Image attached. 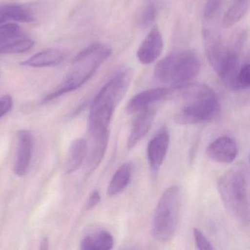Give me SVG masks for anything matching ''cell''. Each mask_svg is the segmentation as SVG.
<instances>
[{"mask_svg": "<svg viewBox=\"0 0 250 250\" xmlns=\"http://www.w3.org/2000/svg\"><path fill=\"white\" fill-rule=\"evenodd\" d=\"M170 96H175L178 99V108L174 120L179 125L209 122L220 115L221 106L217 96L209 86L203 83H190L171 88Z\"/></svg>", "mask_w": 250, "mask_h": 250, "instance_id": "1", "label": "cell"}, {"mask_svg": "<svg viewBox=\"0 0 250 250\" xmlns=\"http://www.w3.org/2000/svg\"><path fill=\"white\" fill-rule=\"evenodd\" d=\"M112 54L110 47L104 43L89 45L74 58L62 83L43 99L48 102L84 85Z\"/></svg>", "mask_w": 250, "mask_h": 250, "instance_id": "2", "label": "cell"}, {"mask_svg": "<svg viewBox=\"0 0 250 250\" xmlns=\"http://www.w3.org/2000/svg\"><path fill=\"white\" fill-rule=\"evenodd\" d=\"M249 169L240 163L231 168L218 181V191L225 208L244 226L250 222Z\"/></svg>", "mask_w": 250, "mask_h": 250, "instance_id": "3", "label": "cell"}, {"mask_svg": "<svg viewBox=\"0 0 250 250\" xmlns=\"http://www.w3.org/2000/svg\"><path fill=\"white\" fill-rule=\"evenodd\" d=\"M132 78V71L125 69L112 77L102 87L90 106L89 130L109 129L115 109L126 94Z\"/></svg>", "mask_w": 250, "mask_h": 250, "instance_id": "4", "label": "cell"}, {"mask_svg": "<svg viewBox=\"0 0 250 250\" xmlns=\"http://www.w3.org/2000/svg\"><path fill=\"white\" fill-rule=\"evenodd\" d=\"M201 62L191 50L174 52L161 60L154 68L157 81L176 88L190 83L200 72Z\"/></svg>", "mask_w": 250, "mask_h": 250, "instance_id": "5", "label": "cell"}, {"mask_svg": "<svg viewBox=\"0 0 250 250\" xmlns=\"http://www.w3.org/2000/svg\"><path fill=\"white\" fill-rule=\"evenodd\" d=\"M181 206L179 187L172 186L167 188L158 203L152 225L153 237L159 243L166 244L175 236L179 223Z\"/></svg>", "mask_w": 250, "mask_h": 250, "instance_id": "6", "label": "cell"}, {"mask_svg": "<svg viewBox=\"0 0 250 250\" xmlns=\"http://www.w3.org/2000/svg\"><path fill=\"white\" fill-rule=\"evenodd\" d=\"M34 46V41L28 37L17 23L0 25V55L24 53Z\"/></svg>", "mask_w": 250, "mask_h": 250, "instance_id": "7", "label": "cell"}, {"mask_svg": "<svg viewBox=\"0 0 250 250\" xmlns=\"http://www.w3.org/2000/svg\"><path fill=\"white\" fill-rule=\"evenodd\" d=\"M163 49V37L159 29L153 27L139 46L137 59L143 65H150L159 59Z\"/></svg>", "mask_w": 250, "mask_h": 250, "instance_id": "8", "label": "cell"}, {"mask_svg": "<svg viewBox=\"0 0 250 250\" xmlns=\"http://www.w3.org/2000/svg\"><path fill=\"white\" fill-rule=\"evenodd\" d=\"M169 145V134L167 128L163 127L149 142L147 159L149 165L156 172L162 166L167 153Z\"/></svg>", "mask_w": 250, "mask_h": 250, "instance_id": "9", "label": "cell"}, {"mask_svg": "<svg viewBox=\"0 0 250 250\" xmlns=\"http://www.w3.org/2000/svg\"><path fill=\"white\" fill-rule=\"evenodd\" d=\"M207 156L219 163H231L238 154V146L233 139L228 136L218 137L206 149Z\"/></svg>", "mask_w": 250, "mask_h": 250, "instance_id": "10", "label": "cell"}, {"mask_svg": "<svg viewBox=\"0 0 250 250\" xmlns=\"http://www.w3.org/2000/svg\"><path fill=\"white\" fill-rule=\"evenodd\" d=\"M17 141L14 172L18 176H23L28 171L31 162L33 149V135L27 130H21L19 131Z\"/></svg>", "mask_w": 250, "mask_h": 250, "instance_id": "11", "label": "cell"}, {"mask_svg": "<svg viewBox=\"0 0 250 250\" xmlns=\"http://www.w3.org/2000/svg\"><path fill=\"white\" fill-rule=\"evenodd\" d=\"M90 147L86 157L85 171L87 175L93 173L102 163L109 140V131L90 134Z\"/></svg>", "mask_w": 250, "mask_h": 250, "instance_id": "12", "label": "cell"}, {"mask_svg": "<svg viewBox=\"0 0 250 250\" xmlns=\"http://www.w3.org/2000/svg\"><path fill=\"white\" fill-rule=\"evenodd\" d=\"M171 88L167 87H158L144 90L130 99L125 109L129 114L141 112L150 107L153 104L169 98Z\"/></svg>", "mask_w": 250, "mask_h": 250, "instance_id": "13", "label": "cell"}, {"mask_svg": "<svg viewBox=\"0 0 250 250\" xmlns=\"http://www.w3.org/2000/svg\"><path fill=\"white\" fill-rule=\"evenodd\" d=\"M155 117L156 109L151 106L140 112V114L136 117L131 127V132L127 142L128 149L134 148L147 135L153 125Z\"/></svg>", "mask_w": 250, "mask_h": 250, "instance_id": "14", "label": "cell"}, {"mask_svg": "<svg viewBox=\"0 0 250 250\" xmlns=\"http://www.w3.org/2000/svg\"><path fill=\"white\" fill-rule=\"evenodd\" d=\"M36 20L30 7L21 4H0V25L5 23L32 22Z\"/></svg>", "mask_w": 250, "mask_h": 250, "instance_id": "15", "label": "cell"}, {"mask_svg": "<svg viewBox=\"0 0 250 250\" xmlns=\"http://www.w3.org/2000/svg\"><path fill=\"white\" fill-rule=\"evenodd\" d=\"M65 56V52L61 49L50 48L38 52L25 61L21 62V65L33 68L55 66L64 61Z\"/></svg>", "mask_w": 250, "mask_h": 250, "instance_id": "16", "label": "cell"}, {"mask_svg": "<svg viewBox=\"0 0 250 250\" xmlns=\"http://www.w3.org/2000/svg\"><path fill=\"white\" fill-rule=\"evenodd\" d=\"M88 145L84 139H79L71 144L67 155L65 169L67 173L78 169L87 157Z\"/></svg>", "mask_w": 250, "mask_h": 250, "instance_id": "17", "label": "cell"}, {"mask_svg": "<svg viewBox=\"0 0 250 250\" xmlns=\"http://www.w3.org/2000/svg\"><path fill=\"white\" fill-rule=\"evenodd\" d=\"M132 175V166L130 163H125L118 168L109 182L107 194L109 197L118 195L125 190L131 181Z\"/></svg>", "mask_w": 250, "mask_h": 250, "instance_id": "18", "label": "cell"}, {"mask_svg": "<svg viewBox=\"0 0 250 250\" xmlns=\"http://www.w3.org/2000/svg\"><path fill=\"white\" fill-rule=\"evenodd\" d=\"M114 238L110 232L106 230L96 232L83 239L81 249L84 250H109L113 248Z\"/></svg>", "mask_w": 250, "mask_h": 250, "instance_id": "19", "label": "cell"}, {"mask_svg": "<svg viewBox=\"0 0 250 250\" xmlns=\"http://www.w3.org/2000/svg\"><path fill=\"white\" fill-rule=\"evenodd\" d=\"M250 8V0H235L229 7L222 20V24L226 28L232 27L244 17Z\"/></svg>", "mask_w": 250, "mask_h": 250, "instance_id": "20", "label": "cell"}, {"mask_svg": "<svg viewBox=\"0 0 250 250\" xmlns=\"http://www.w3.org/2000/svg\"><path fill=\"white\" fill-rule=\"evenodd\" d=\"M250 85V64L246 63L240 68L234 83L233 90L248 89Z\"/></svg>", "mask_w": 250, "mask_h": 250, "instance_id": "21", "label": "cell"}, {"mask_svg": "<svg viewBox=\"0 0 250 250\" xmlns=\"http://www.w3.org/2000/svg\"><path fill=\"white\" fill-rule=\"evenodd\" d=\"M156 15H157V10L154 4L149 3L143 9L139 20V24L143 27H148L155 21Z\"/></svg>", "mask_w": 250, "mask_h": 250, "instance_id": "22", "label": "cell"}, {"mask_svg": "<svg viewBox=\"0 0 250 250\" xmlns=\"http://www.w3.org/2000/svg\"><path fill=\"white\" fill-rule=\"evenodd\" d=\"M222 0H208L204 11V18L207 21H213L219 15Z\"/></svg>", "mask_w": 250, "mask_h": 250, "instance_id": "23", "label": "cell"}, {"mask_svg": "<svg viewBox=\"0 0 250 250\" xmlns=\"http://www.w3.org/2000/svg\"><path fill=\"white\" fill-rule=\"evenodd\" d=\"M194 238L195 241L196 246L199 250H213L211 243L208 240L206 235L197 228H194Z\"/></svg>", "mask_w": 250, "mask_h": 250, "instance_id": "24", "label": "cell"}, {"mask_svg": "<svg viewBox=\"0 0 250 250\" xmlns=\"http://www.w3.org/2000/svg\"><path fill=\"white\" fill-rule=\"evenodd\" d=\"M13 106V99L11 96L6 95L0 99V118L8 113Z\"/></svg>", "mask_w": 250, "mask_h": 250, "instance_id": "25", "label": "cell"}, {"mask_svg": "<svg viewBox=\"0 0 250 250\" xmlns=\"http://www.w3.org/2000/svg\"><path fill=\"white\" fill-rule=\"evenodd\" d=\"M101 195L99 194V191H93V192L90 194L88 200H87V203H86V208L88 210H91V209L94 208L99 203H100Z\"/></svg>", "mask_w": 250, "mask_h": 250, "instance_id": "26", "label": "cell"}, {"mask_svg": "<svg viewBox=\"0 0 250 250\" xmlns=\"http://www.w3.org/2000/svg\"><path fill=\"white\" fill-rule=\"evenodd\" d=\"M48 248V241L46 239L42 241V250H46Z\"/></svg>", "mask_w": 250, "mask_h": 250, "instance_id": "27", "label": "cell"}]
</instances>
